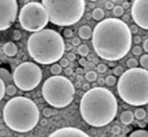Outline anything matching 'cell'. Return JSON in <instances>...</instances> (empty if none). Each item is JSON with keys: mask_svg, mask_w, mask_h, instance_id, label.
Wrapping results in <instances>:
<instances>
[{"mask_svg": "<svg viewBox=\"0 0 148 137\" xmlns=\"http://www.w3.org/2000/svg\"><path fill=\"white\" fill-rule=\"evenodd\" d=\"M64 37L65 38H73V30L72 29H69V28H66L64 30Z\"/></svg>", "mask_w": 148, "mask_h": 137, "instance_id": "35", "label": "cell"}, {"mask_svg": "<svg viewBox=\"0 0 148 137\" xmlns=\"http://www.w3.org/2000/svg\"><path fill=\"white\" fill-rule=\"evenodd\" d=\"M127 68L129 69H135V68H139L138 65H139V62L136 59H134V57H131V59H129L127 60Z\"/></svg>", "mask_w": 148, "mask_h": 137, "instance_id": "25", "label": "cell"}, {"mask_svg": "<svg viewBox=\"0 0 148 137\" xmlns=\"http://www.w3.org/2000/svg\"><path fill=\"white\" fill-rule=\"evenodd\" d=\"M27 52L35 63L56 64V62L62 59L65 52L64 38L53 29H44L29 37Z\"/></svg>", "mask_w": 148, "mask_h": 137, "instance_id": "3", "label": "cell"}, {"mask_svg": "<svg viewBox=\"0 0 148 137\" xmlns=\"http://www.w3.org/2000/svg\"><path fill=\"white\" fill-rule=\"evenodd\" d=\"M120 132H121L120 125H113V127H112V133H113V135H118Z\"/></svg>", "mask_w": 148, "mask_h": 137, "instance_id": "38", "label": "cell"}, {"mask_svg": "<svg viewBox=\"0 0 148 137\" xmlns=\"http://www.w3.org/2000/svg\"><path fill=\"white\" fill-rule=\"evenodd\" d=\"M3 118L12 131L25 133L34 129L38 124L39 109L30 98L14 97L5 103Z\"/></svg>", "mask_w": 148, "mask_h": 137, "instance_id": "4", "label": "cell"}, {"mask_svg": "<svg viewBox=\"0 0 148 137\" xmlns=\"http://www.w3.org/2000/svg\"><path fill=\"white\" fill-rule=\"evenodd\" d=\"M48 137H90V136L86 132H83L82 129H78V128L65 127V128H60V129L55 131Z\"/></svg>", "mask_w": 148, "mask_h": 137, "instance_id": "12", "label": "cell"}, {"mask_svg": "<svg viewBox=\"0 0 148 137\" xmlns=\"http://www.w3.org/2000/svg\"><path fill=\"white\" fill-rule=\"evenodd\" d=\"M118 104L114 94L105 88H92L81 99L79 111L88 125L101 128L108 125L117 115Z\"/></svg>", "mask_w": 148, "mask_h": 137, "instance_id": "2", "label": "cell"}, {"mask_svg": "<svg viewBox=\"0 0 148 137\" xmlns=\"http://www.w3.org/2000/svg\"><path fill=\"white\" fill-rule=\"evenodd\" d=\"M123 73H125V71H123V68L121 67V65H117V67H114V69H113V76H116V77H117V76H122Z\"/></svg>", "mask_w": 148, "mask_h": 137, "instance_id": "28", "label": "cell"}, {"mask_svg": "<svg viewBox=\"0 0 148 137\" xmlns=\"http://www.w3.org/2000/svg\"><path fill=\"white\" fill-rule=\"evenodd\" d=\"M133 44L130 26L120 18H104L97 22L92 33V46L97 56L108 62H117L127 55Z\"/></svg>", "mask_w": 148, "mask_h": 137, "instance_id": "1", "label": "cell"}, {"mask_svg": "<svg viewBox=\"0 0 148 137\" xmlns=\"http://www.w3.org/2000/svg\"><path fill=\"white\" fill-rule=\"evenodd\" d=\"M60 65H61V68H69L70 62L66 59V57H62V59L60 60Z\"/></svg>", "mask_w": 148, "mask_h": 137, "instance_id": "33", "label": "cell"}, {"mask_svg": "<svg viewBox=\"0 0 148 137\" xmlns=\"http://www.w3.org/2000/svg\"><path fill=\"white\" fill-rule=\"evenodd\" d=\"M133 42L134 43H136V46H139V43L142 42V38L140 37H135V38H133Z\"/></svg>", "mask_w": 148, "mask_h": 137, "instance_id": "43", "label": "cell"}, {"mask_svg": "<svg viewBox=\"0 0 148 137\" xmlns=\"http://www.w3.org/2000/svg\"><path fill=\"white\" fill-rule=\"evenodd\" d=\"M1 115H3V114H1V112H0V116H1Z\"/></svg>", "mask_w": 148, "mask_h": 137, "instance_id": "47", "label": "cell"}, {"mask_svg": "<svg viewBox=\"0 0 148 137\" xmlns=\"http://www.w3.org/2000/svg\"><path fill=\"white\" fill-rule=\"evenodd\" d=\"M21 37H22V34H21L20 30H14V31H13V39H14V41L21 39Z\"/></svg>", "mask_w": 148, "mask_h": 137, "instance_id": "36", "label": "cell"}, {"mask_svg": "<svg viewBox=\"0 0 148 137\" xmlns=\"http://www.w3.org/2000/svg\"><path fill=\"white\" fill-rule=\"evenodd\" d=\"M18 21H20V25L23 30L33 31L34 34L44 30L47 24L49 22V18H48V13H47L46 8L43 7L42 3L30 1L26 3L21 8Z\"/></svg>", "mask_w": 148, "mask_h": 137, "instance_id": "8", "label": "cell"}, {"mask_svg": "<svg viewBox=\"0 0 148 137\" xmlns=\"http://www.w3.org/2000/svg\"><path fill=\"white\" fill-rule=\"evenodd\" d=\"M84 78H86L88 82H94V81L97 80V72H95V71H88V72L84 75Z\"/></svg>", "mask_w": 148, "mask_h": 137, "instance_id": "21", "label": "cell"}, {"mask_svg": "<svg viewBox=\"0 0 148 137\" xmlns=\"http://www.w3.org/2000/svg\"><path fill=\"white\" fill-rule=\"evenodd\" d=\"M82 88H83V89H84V90H86V91L91 90V88H90V84H83V85H82Z\"/></svg>", "mask_w": 148, "mask_h": 137, "instance_id": "45", "label": "cell"}, {"mask_svg": "<svg viewBox=\"0 0 148 137\" xmlns=\"http://www.w3.org/2000/svg\"><path fill=\"white\" fill-rule=\"evenodd\" d=\"M78 63H79V65H81L82 68H83V67H86V65H87V60H86V57H81Z\"/></svg>", "mask_w": 148, "mask_h": 137, "instance_id": "40", "label": "cell"}, {"mask_svg": "<svg viewBox=\"0 0 148 137\" xmlns=\"http://www.w3.org/2000/svg\"><path fill=\"white\" fill-rule=\"evenodd\" d=\"M72 46H75L77 48L81 46V38H79V37H73L72 38Z\"/></svg>", "mask_w": 148, "mask_h": 137, "instance_id": "34", "label": "cell"}, {"mask_svg": "<svg viewBox=\"0 0 148 137\" xmlns=\"http://www.w3.org/2000/svg\"><path fill=\"white\" fill-rule=\"evenodd\" d=\"M77 52L81 55V57H86L90 54V47L87 44H81V46L77 48Z\"/></svg>", "mask_w": 148, "mask_h": 137, "instance_id": "19", "label": "cell"}, {"mask_svg": "<svg viewBox=\"0 0 148 137\" xmlns=\"http://www.w3.org/2000/svg\"><path fill=\"white\" fill-rule=\"evenodd\" d=\"M131 51H133V54L135 55V56H138V55H142V52H143V48H142L140 46H134Z\"/></svg>", "mask_w": 148, "mask_h": 137, "instance_id": "32", "label": "cell"}, {"mask_svg": "<svg viewBox=\"0 0 148 137\" xmlns=\"http://www.w3.org/2000/svg\"><path fill=\"white\" fill-rule=\"evenodd\" d=\"M64 72H65V75H66V76H72L73 75V69H72V68H65V71H64Z\"/></svg>", "mask_w": 148, "mask_h": 137, "instance_id": "42", "label": "cell"}, {"mask_svg": "<svg viewBox=\"0 0 148 137\" xmlns=\"http://www.w3.org/2000/svg\"><path fill=\"white\" fill-rule=\"evenodd\" d=\"M51 73L53 76H61V73H62V68H61V65L60 64H52L51 65Z\"/></svg>", "mask_w": 148, "mask_h": 137, "instance_id": "22", "label": "cell"}, {"mask_svg": "<svg viewBox=\"0 0 148 137\" xmlns=\"http://www.w3.org/2000/svg\"><path fill=\"white\" fill-rule=\"evenodd\" d=\"M104 10L101 9V8H94V10H92V13H91V17L94 18L95 21H103L104 20Z\"/></svg>", "mask_w": 148, "mask_h": 137, "instance_id": "17", "label": "cell"}, {"mask_svg": "<svg viewBox=\"0 0 148 137\" xmlns=\"http://www.w3.org/2000/svg\"><path fill=\"white\" fill-rule=\"evenodd\" d=\"M131 17L138 28L148 30V0H135L133 3Z\"/></svg>", "mask_w": 148, "mask_h": 137, "instance_id": "11", "label": "cell"}, {"mask_svg": "<svg viewBox=\"0 0 148 137\" xmlns=\"http://www.w3.org/2000/svg\"><path fill=\"white\" fill-rule=\"evenodd\" d=\"M17 93V88L16 85H7V89H5V95H9V97H13L14 94Z\"/></svg>", "mask_w": 148, "mask_h": 137, "instance_id": "24", "label": "cell"}, {"mask_svg": "<svg viewBox=\"0 0 148 137\" xmlns=\"http://www.w3.org/2000/svg\"><path fill=\"white\" fill-rule=\"evenodd\" d=\"M143 50L146 52H148V39H146V41L143 42Z\"/></svg>", "mask_w": 148, "mask_h": 137, "instance_id": "44", "label": "cell"}, {"mask_svg": "<svg viewBox=\"0 0 148 137\" xmlns=\"http://www.w3.org/2000/svg\"><path fill=\"white\" fill-rule=\"evenodd\" d=\"M117 91L120 98L130 106L148 104V71L127 69L118 80Z\"/></svg>", "mask_w": 148, "mask_h": 137, "instance_id": "5", "label": "cell"}, {"mask_svg": "<svg viewBox=\"0 0 148 137\" xmlns=\"http://www.w3.org/2000/svg\"><path fill=\"white\" fill-rule=\"evenodd\" d=\"M18 4L16 0H0V31L10 28L17 17Z\"/></svg>", "mask_w": 148, "mask_h": 137, "instance_id": "10", "label": "cell"}, {"mask_svg": "<svg viewBox=\"0 0 148 137\" xmlns=\"http://www.w3.org/2000/svg\"><path fill=\"white\" fill-rule=\"evenodd\" d=\"M66 59L69 60V62H74V60H75V54H74V52H69V54L66 55Z\"/></svg>", "mask_w": 148, "mask_h": 137, "instance_id": "39", "label": "cell"}, {"mask_svg": "<svg viewBox=\"0 0 148 137\" xmlns=\"http://www.w3.org/2000/svg\"><path fill=\"white\" fill-rule=\"evenodd\" d=\"M146 115H147V111L143 109V107H138V109L134 111V118L138 120H143L146 119Z\"/></svg>", "mask_w": 148, "mask_h": 137, "instance_id": "18", "label": "cell"}, {"mask_svg": "<svg viewBox=\"0 0 148 137\" xmlns=\"http://www.w3.org/2000/svg\"><path fill=\"white\" fill-rule=\"evenodd\" d=\"M5 89H7V85L0 80V101H1V99L4 98V95H5Z\"/></svg>", "mask_w": 148, "mask_h": 137, "instance_id": "30", "label": "cell"}, {"mask_svg": "<svg viewBox=\"0 0 148 137\" xmlns=\"http://www.w3.org/2000/svg\"><path fill=\"white\" fill-rule=\"evenodd\" d=\"M0 80H1L5 85H7V84L8 85H10V81L13 80V76L10 75L5 68H0Z\"/></svg>", "mask_w": 148, "mask_h": 137, "instance_id": "16", "label": "cell"}, {"mask_svg": "<svg viewBox=\"0 0 148 137\" xmlns=\"http://www.w3.org/2000/svg\"><path fill=\"white\" fill-rule=\"evenodd\" d=\"M12 137H13V136H12Z\"/></svg>", "mask_w": 148, "mask_h": 137, "instance_id": "48", "label": "cell"}, {"mask_svg": "<svg viewBox=\"0 0 148 137\" xmlns=\"http://www.w3.org/2000/svg\"><path fill=\"white\" fill-rule=\"evenodd\" d=\"M107 69H108V67L104 64V63H100V64H97V67H96V72L97 73H105L107 72Z\"/></svg>", "mask_w": 148, "mask_h": 137, "instance_id": "29", "label": "cell"}, {"mask_svg": "<svg viewBox=\"0 0 148 137\" xmlns=\"http://www.w3.org/2000/svg\"><path fill=\"white\" fill-rule=\"evenodd\" d=\"M113 15H114V18H118V17H122L123 15H125V9H123L122 5H116L114 8H113Z\"/></svg>", "mask_w": 148, "mask_h": 137, "instance_id": "20", "label": "cell"}, {"mask_svg": "<svg viewBox=\"0 0 148 137\" xmlns=\"http://www.w3.org/2000/svg\"><path fill=\"white\" fill-rule=\"evenodd\" d=\"M130 31H131V34H136L139 31V28L136 25H133V26H130Z\"/></svg>", "mask_w": 148, "mask_h": 137, "instance_id": "41", "label": "cell"}, {"mask_svg": "<svg viewBox=\"0 0 148 137\" xmlns=\"http://www.w3.org/2000/svg\"><path fill=\"white\" fill-rule=\"evenodd\" d=\"M43 7L48 18L57 26H70L77 24L84 15V0H43Z\"/></svg>", "mask_w": 148, "mask_h": 137, "instance_id": "6", "label": "cell"}, {"mask_svg": "<svg viewBox=\"0 0 148 137\" xmlns=\"http://www.w3.org/2000/svg\"><path fill=\"white\" fill-rule=\"evenodd\" d=\"M3 51H4V54L7 55V56H14L16 54H17V46H16V43H13V42H7V43L3 46Z\"/></svg>", "mask_w": 148, "mask_h": 137, "instance_id": "14", "label": "cell"}, {"mask_svg": "<svg viewBox=\"0 0 148 137\" xmlns=\"http://www.w3.org/2000/svg\"><path fill=\"white\" fill-rule=\"evenodd\" d=\"M104 82L107 84L108 86H113V85H116V84H117V77H116V76H113V75H110V76H108V77L105 78Z\"/></svg>", "mask_w": 148, "mask_h": 137, "instance_id": "27", "label": "cell"}, {"mask_svg": "<svg viewBox=\"0 0 148 137\" xmlns=\"http://www.w3.org/2000/svg\"><path fill=\"white\" fill-rule=\"evenodd\" d=\"M77 73L82 75V73H83V68H78V69H77Z\"/></svg>", "mask_w": 148, "mask_h": 137, "instance_id": "46", "label": "cell"}, {"mask_svg": "<svg viewBox=\"0 0 148 137\" xmlns=\"http://www.w3.org/2000/svg\"><path fill=\"white\" fill-rule=\"evenodd\" d=\"M129 137H148V131L146 129H138L130 133Z\"/></svg>", "mask_w": 148, "mask_h": 137, "instance_id": "23", "label": "cell"}, {"mask_svg": "<svg viewBox=\"0 0 148 137\" xmlns=\"http://www.w3.org/2000/svg\"><path fill=\"white\" fill-rule=\"evenodd\" d=\"M139 64L142 65V68H143V69L148 71V54H146V55H142Z\"/></svg>", "mask_w": 148, "mask_h": 137, "instance_id": "26", "label": "cell"}, {"mask_svg": "<svg viewBox=\"0 0 148 137\" xmlns=\"http://www.w3.org/2000/svg\"><path fill=\"white\" fill-rule=\"evenodd\" d=\"M92 33H94V30H92L88 25H83L79 28L78 37L81 39H90V38H92Z\"/></svg>", "mask_w": 148, "mask_h": 137, "instance_id": "13", "label": "cell"}, {"mask_svg": "<svg viewBox=\"0 0 148 137\" xmlns=\"http://www.w3.org/2000/svg\"><path fill=\"white\" fill-rule=\"evenodd\" d=\"M44 101L52 107L64 109L69 106L74 99L75 88L74 84L64 76H52L47 78L42 88Z\"/></svg>", "mask_w": 148, "mask_h": 137, "instance_id": "7", "label": "cell"}, {"mask_svg": "<svg viewBox=\"0 0 148 137\" xmlns=\"http://www.w3.org/2000/svg\"><path fill=\"white\" fill-rule=\"evenodd\" d=\"M42 114H43L44 118H47V119H48V118L52 116V110L49 109V107H44L43 111H42Z\"/></svg>", "mask_w": 148, "mask_h": 137, "instance_id": "31", "label": "cell"}, {"mask_svg": "<svg viewBox=\"0 0 148 137\" xmlns=\"http://www.w3.org/2000/svg\"><path fill=\"white\" fill-rule=\"evenodd\" d=\"M120 119H121V123L122 124H126V125H129V124H131V123L134 122V112H131V111H123L122 114H121V116H120Z\"/></svg>", "mask_w": 148, "mask_h": 137, "instance_id": "15", "label": "cell"}, {"mask_svg": "<svg viewBox=\"0 0 148 137\" xmlns=\"http://www.w3.org/2000/svg\"><path fill=\"white\" fill-rule=\"evenodd\" d=\"M116 5L113 4V1H105V8H107L108 10H113V8H114Z\"/></svg>", "mask_w": 148, "mask_h": 137, "instance_id": "37", "label": "cell"}, {"mask_svg": "<svg viewBox=\"0 0 148 137\" xmlns=\"http://www.w3.org/2000/svg\"><path fill=\"white\" fill-rule=\"evenodd\" d=\"M12 76L16 88L23 91H30L40 84L43 72L36 63L25 62L16 67Z\"/></svg>", "mask_w": 148, "mask_h": 137, "instance_id": "9", "label": "cell"}]
</instances>
